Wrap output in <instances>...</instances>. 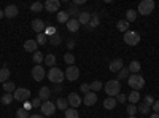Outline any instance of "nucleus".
Segmentation results:
<instances>
[{
    "mask_svg": "<svg viewBox=\"0 0 159 118\" xmlns=\"http://www.w3.org/2000/svg\"><path fill=\"white\" fill-rule=\"evenodd\" d=\"M119 91H121V83H119V80H108L105 83V93L108 94V97L118 96Z\"/></svg>",
    "mask_w": 159,
    "mask_h": 118,
    "instance_id": "f257e3e1",
    "label": "nucleus"
},
{
    "mask_svg": "<svg viewBox=\"0 0 159 118\" xmlns=\"http://www.w3.org/2000/svg\"><path fill=\"white\" fill-rule=\"evenodd\" d=\"M48 78H49V82L51 83H54V85H61L64 82V78H65V73L57 69V67H51L49 72H48Z\"/></svg>",
    "mask_w": 159,
    "mask_h": 118,
    "instance_id": "f03ea898",
    "label": "nucleus"
},
{
    "mask_svg": "<svg viewBox=\"0 0 159 118\" xmlns=\"http://www.w3.org/2000/svg\"><path fill=\"white\" fill-rule=\"evenodd\" d=\"M127 83L134 91H139V89H142L145 86V78L142 75H139V73H134V75H130L127 78Z\"/></svg>",
    "mask_w": 159,
    "mask_h": 118,
    "instance_id": "7ed1b4c3",
    "label": "nucleus"
},
{
    "mask_svg": "<svg viewBox=\"0 0 159 118\" xmlns=\"http://www.w3.org/2000/svg\"><path fill=\"white\" fill-rule=\"evenodd\" d=\"M154 5L156 3L153 2V0H143V2L139 3V11L137 13H140V15H143V16H148L150 13H153Z\"/></svg>",
    "mask_w": 159,
    "mask_h": 118,
    "instance_id": "20e7f679",
    "label": "nucleus"
},
{
    "mask_svg": "<svg viewBox=\"0 0 159 118\" xmlns=\"http://www.w3.org/2000/svg\"><path fill=\"white\" fill-rule=\"evenodd\" d=\"M139 42H140V35H139L137 32H134V31L124 32V43H126V45L135 46V45H139Z\"/></svg>",
    "mask_w": 159,
    "mask_h": 118,
    "instance_id": "39448f33",
    "label": "nucleus"
},
{
    "mask_svg": "<svg viewBox=\"0 0 159 118\" xmlns=\"http://www.w3.org/2000/svg\"><path fill=\"white\" fill-rule=\"evenodd\" d=\"M13 96H15V99L19 101V102L27 101L29 96H30V89H27V88H16L15 93H13Z\"/></svg>",
    "mask_w": 159,
    "mask_h": 118,
    "instance_id": "423d86ee",
    "label": "nucleus"
},
{
    "mask_svg": "<svg viewBox=\"0 0 159 118\" xmlns=\"http://www.w3.org/2000/svg\"><path fill=\"white\" fill-rule=\"evenodd\" d=\"M42 113H43L45 116L54 115V113H56V104L51 102V101H45V102L42 104Z\"/></svg>",
    "mask_w": 159,
    "mask_h": 118,
    "instance_id": "0eeeda50",
    "label": "nucleus"
},
{
    "mask_svg": "<svg viewBox=\"0 0 159 118\" xmlns=\"http://www.w3.org/2000/svg\"><path fill=\"white\" fill-rule=\"evenodd\" d=\"M64 73H65V78H67L69 82H75L80 77V69L76 67V65H69L67 70H65Z\"/></svg>",
    "mask_w": 159,
    "mask_h": 118,
    "instance_id": "6e6552de",
    "label": "nucleus"
},
{
    "mask_svg": "<svg viewBox=\"0 0 159 118\" xmlns=\"http://www.w3.org/2000/svg\"><path fill=\"white\" fill-rule=\"evenodd\" d=\"M32 77H34L35 82H42L43 78L46 77L45 69L42 67V65H34V69H32Z\"/></svg>",
    "mask_w": 159,
    "mask_h": 118,
    "instance_id": "1a4fd4ad",
    "label": "nucleus"
},
{
    "mask_svg": "<svg viewBox=\"0 0 159 118\" xmlns=\"http://www.w3.org/2000/svg\"><path fill=\"white\" fill-rule=\"evenodd\" d=\"M67 101H69V106H72V109H76V107H80V104H83V99L76 93H70Z\"/></svg>",
    "mask_w": 159,
    "mask_h": 118,
    "instance_id": "9d476101",
    "label": "nucleus"
},
{
    "mask_svg": "<svg viewBox=\"0 0 159 118\" xmlns=\"http://www.w3.org/2000/svg\"><path fill=\"white\" fill-rule=\"evenodd\" d=\"M18 13H19V10H18L16 5H8V7L3 10V16H7V18H16Z\"/></svg>",
    "mask_w": 159,
    "mask_h": 118,
    "instance_id": "9b49d317",
    "label": "nucleus"
},
{
    "mask_svg": "<svg viewBox=\"0 0 159 118\" xmlns=\"http://www.w3.org/2000/svg\"><path fill=\"white\" fill-rule=\"evenodd\" d=\"M97 102V94L96 93H92V91H89L88 94H84V99H83V104L84 106H94V104Z\"/></svg>",
    "mask_w": 159,
    "mask_h": 118,
    "instance_id": "f8f14e48",
    "label": "nucleus"
},
{
    "mask_svg": "<svg viewBox=\"0 0 159 118\" xmlns=\"http://www.w3.org/2000/svg\"><path fill=\"white\" fill-rule=\"evenodd\" d=\"M59 7H61V2H59V0H48V2L45 3V10H46V11H49V13L57 11V10H59Z\"/></svg>",
    "mask_w": 159,
    "mask_h": 118,
    "instance_id": "ddd939ff",
    "label": "nucleus"
},
{
    "mask_svg": "<svg viewBox=\"0 0 159 118\" xmlns=\"http://www.w3.org/2000/svg\"><path fill=\"white\" fill-rule=\"evenodd\" d=\"M32 29H34L37 34H43V31L46 29V24H45L42 19H34V21H32Z\"/></svg>",
    "mask_w": 159,
    "mask_h": 118,
    "instance_id": "4468645a",
    "label": "nucleus"
},
{
    "mask_svg": "<svg viewBox=\"0 0 159 118\" xmlns=\"http://www.w3.org/2000/svg\"><path fill=\"white\" fill-rule=\"evenodd\" d=\"M108 69H110L111 72L118 73L119 70L123 69V59H113V61L110 62V65H108Z\"/></svg>",
    "mask_w": 159,
    "mask_h": 118,
    "instance_id": "2eb2a0df",
    "label": "nucleus"
},
{
    "mask_svg": "<svg viewBox=\"0 0 159 118\" xmlns=\"http://www.w3.org/2000/svg\"><path fill=\"white\" fill-rule=\"evenodd\" d=\"M49 96H51V89L48 86H42L38 89V99L40 101H48Z\"/></svg>",
    "mask_w": 159,
    "mask_h": 118,
    "instance_id": "dca6fc26",
    "label": "nucleus"
},
{
    "mask_svg": "<svg viewBox=\"0 0 159 118\" xmlns=\"http://www.w3.org/2000/svg\"><path fill=\"white\" fill-rule=\"evenodd\" d=\"M116 99L115 97H107V99H105L103 101V109L105 110H113L115 107H116Z\"/></svg>",
    "mask_w": 159,
    "mask_h": 118,
    "instance_id": "f3484780",
    "label": "nucleus"
},
{
    "mask_svg": "<svg viewBox=\"0 0 159 118\" xmlns=\"http://www.w3.org/2000/svg\"><path fill=\"white\" fill-rule=\"evenodd\" d=\"M37 46H38V45H37V40H30V38L24 43V50H25V51H30V53H35Z\"/></svg>",
    "mask_w": 159,
    "mask_h": 118,
    "instance_id": "a211bd4d",
    "label": "nucleus"
},
{
    "mask_svg": "<svg viewBox=\"0 0 159 118\" xmlns=\"http://www.w3.org/2000/svg\"><path fill=\"white\" fill-rule=\"evenodd\" d=\"M91 21V15H89V11H81L78 15V22L80 24H89Z\"/></svg>",
    "mask_w": 159,
    "mask_h": 118,
    "instance_id": "6ab92c4d",
    "label": "nucleus"
},
{
    "mask_svg": "<svg viewBox=\"0 0 159 118\" xmlns=\"http://www.w3.org/2000/svg\"><path fill=\"white\" fill-rule=\"evenodd\" d=\"M67 29H69L70 32H76V31L80 29V22H78V19H69V22H67Z\"/></svg>",
    "mask_w": 159,
    "mask_h": 118,
    "instance_id": "aec40b11",
    "label": "nucleus"
},
{
    "mask_svg": "<svg viewBox=\"0 0 159 118\" xmlns=\"http://www.w3.org/2000/svg\"><path fill=\"white\" fill-rule=\"evenodd\" d=\"M67 106H69V101L64 99V97H59L56 101V109H61V110H67Z\"/></svg>",
    "mask_w": 159,
    "mask_h": 118,
    "instance_id": "412c9836",
    "label": "nucleus"
},
{
    "mask_svg": "<svg viewBox=\"0 0 159 118\" xmlns=\"http://www.w3.org/2000/svg\"><path fill=\"white\" fill-rule=\"evenodd\" d=\"M116 27H118V31H121V32H127L129 31V22L126 19H121V21L116 22Z\"/></svg>",
    "mask_w": 159,
    "mask_h": 118,
    "instance_id": "4be33fe9",
    "label": "nucleus"
},
{
    "mask_svg": "<svg viewBox=\"0 0 159 118\" xmlns=\"http://www.w3.org/2000/svg\"><path fill=\"white\" fill-rule=\"evenodd\" d=\"M135 18H137V11L135 10H127L126 11V21L130 24L132 21H135Z\"/></svg>",
    "mask_w": 159,
    "mask_h": 118,
    "instance_id": "5701e85b",
    "label": "nucleus"
},
{
    "mask_svg": "<svg viewBox=\"0 0 159 118\" xmlns=\"http://www.w3.org/2000/svg\"><path fill=\"white\" fill-rule=\"evenodd\" d=\"M8 77H10V70H8V67L0 69V83H5V82L8 80Z\"/></svg>",
    "mask_w": 159,
    "mask_h": 118,
    "instance_id": "b1692460",
    "label": "nucleus"
},
{
    "mask_svg": "<svg viewBox=\"0 0 159 118\" xmlns=\"http://www.w3.org/2000/svg\"><path fill=\"white\" fill-rule=\"evenodd\" d=\"M32 58H34V62H35L37 65H40V64H42V61H45V56H43L42 51H35Z\"/></svg>",
    "mask_w": 159,
    "mask_h": 118,
    "instance_id": "393cba45",
    "label": "nucleus"
},
{
    "mask_svg": "<svg viewBox=\"0 0 159 118\" xmlns=\"http://www.w3.org/2000/svg\"><path fill=\"white\" fill-rule=\"evenodd\" d=\"M45 64L48 65V67H54L56 56H54V54H46V56H45Z\"/></svg>",
    "mask_w": 159,
    "mask_h": 118,
    "instance_id": "a878e982",
    "label": "nucleus"
},
{
    "mask_svg": "<svg viewBox=\"0 0 159 118\" xmlns=\"http://www.w3.org/2000/svg\"><path fill=\"white\" fill-rule=\"evenodd\" d=\"M129 69L127 67H123L121 70H119L118 72V80H127V78H129Z\"/></svg>",
    "mask_w": 159,
    "mask_h": 118,
    "instance_id": "bb28decb",
    "label": "nucleus"
},
{
    "mask_svg": "<svg viewBox=\"0 0 159 118\" xmlns=\"http://www.w3.org/2000/svg\"><path fill=\"white\" fill-rule=\"evenodd\" d=\"M3 89H5V93H15V89H16V85L13 83V82H5L3 83Z\"/></svg>",
    "mask_w": 159,
    "mask_h": 118,
    "instance_id": "cd10ccee",
    "label": "nucleus"
},
{
    "mask_svg": "<svg viewBox=\"0 0 159 118\" xmlns=\"http://www.w3.org/2000/svg\"><path fill=\"white\" fill-rule=\"evenodd\" d=\"M127 99H129L130 104H135V102L140 101V93H139V91H132V93L127 96Z\"/></svg>",
    "mask_w": 159,
    "mask_h": 118,
    "instance_id": "c85d7f7f",
    "label": "nucleus"
},
{
    "mask_svg": "<svg viewBox=\"0 0 159 118\" xmlns=\"http://www.w3.org/2000/svg\"><path fill=\"white\" fill-rule=\"evenodd\" d=\"M127 69H129V72H132V73H139V70H140V62H139V61H132Z\"/></svg>",
    "mask_w": 159,
    "mask_h": 118,
    "instance_id": "c756f323",
    "label": "nucleus"
},
{
    "mask_svg": "<svg viewBox=\"0 0 159 118\" xmlns=\"http://www.w3.org/2000/svg\"><path fill=\"white\" fill-rule=\"evenodd\" d=\"M13 101H15V96H13L11 93H5V94L2 96V102L5 104V106H8V104H11Z\"/></svg>",
    "mask_w": 159,
    "mask_h": 118,
    "instance_id": "7c9ffc66",
    "label": "nucleus"
},
{
    "mask_svg": "<svg viewBox=\"0 0 159 118\" xmlns=\"http://www.w3.org/2000/svg\"><path fill=\"white\" fill-rule=\"evenodd\" d=\"M65 118H80V113L76 112V109H67L65 110Z\"/></svg>",
    "mask_w": 159,
    "mask_h": 118,
    "instance_id": "2f4dec72",
    "label": "nucleus"
},
{
    "mask_svg": "<svg viewBox=\"0 0 159 118\" xmlns=\"http://www.w3.org/2000/svg\"><path fill=\"white\" fill-rule=\"evenodd\" d=\"M57 21L59 22H69V13L67 11H59L57 13Z\"/></svg>",
    "mask_w": 159,
    "mask_h": 118,
    "instance_id": "473e14b6",
    "label": "nucleus"
},
{
    "mask_svg": "<svg viewBox=\"0 0 159 118\" xmlns=\"http://www.w3.org/2000/svg\"><path fill=\"white\" fill-rule=\"evenodd\" d=\"M45 8V5L42 3V2H35V3H32L30 5V10L34 11V13H38V11H42Z\"/></svg>",
    "mask_w": 159,
    "mask_h": 118,
    "instance_id": "72a5a7b5",
    "label": "nucleus"
},
{
    "mask_svg": "<svg viewBox=\"0 0 159 118\" xmlns=\"http://www.w3.org/2000/svg\"><path fill=\"white\" fill-rule=\"evenodd\" d=\"M89 89H92V93H96V91L102 89V82H99V80H96V82H92V83L89 85Z\"/></svg>",
    "mask_w": 159,
    "mask_h": 118,
    "instance_id": "f704fd0d",
    "label": "nucleus"
},
{
    "mask_svg": "<svg viewBox=\"0 0 159 118\" xmlns=\"http://www.w3.org/2000/svg\"><path fill=\"white\" fill-rule=\"evenodd\" d=\"M48 42V37L45 34H37V45H45Z\"/></svg>",
    "mask_w": 159,
    "mask_h": 118,
    "instance_id": "c9c22d12",
    "label": "nucleus"
},
{
    "mask_svg": "<svg viewBox=\"0 0 159 118\" xmlns=\"http://www.w3.org/2000/svg\"><path fill=\"white\" fill-rule=\"evenodd\" d=\"M64 61H65V64L73 65V62H75V56H73L72 53H65V54H64Z\"/></svg>",
    "mask_w": 159,
    "mask_h": 118,
    "instance_id": "e433bc0d",
    "label": "nucleus"
},
{
    "mask_svg": "<svg viewBox=\"0 0 159 118\" xmlns=\"http://www.w3.org/2000/svg\"><path fill=\"white\" fill-rule=\"evenodd\" d=\"M137 110H139L140 113H143V115L150 113V107H148V106H147V104H145V102H142V104H140V106L137 107Z\"/></svg>",
    "mask_w": 159,
    "mask_h": 118,
    "instance_id": "4c0bfd02",
    "label": "nucleus"
},
{
    "mask_svg": "<svg viewBox=\"0 0 159 118\" xmlns=\"http://www.w3.org/2000/svg\"><path fill=\"white\" fill-rule=\"evenodd\" d=\"M16 116H18V118H29V112L25 110V109H19V110L16 112Z\"/></svg>",
    "mask_w": 159,
    "mask_h": 118,
    "instance_id": "58836bf2",
    "label": "nucleus"
},
{
    "mask_svg": "<svg viewBox=\"0 0 159 118\" xmlns=\"http://www.w3.org/2000/svg\"><path fill=\"white\" fill-rule=\"evenodd\" d=\"M48 38H49V43H51V45H59V43H61V37H59L57 34L52 35V37H48Z\"/></svg>",
    "mask_w": 159,
    "mask_h": 118,
    "instance_id": "ea45409f",
    "label": "nucleus"
},
{
    "mask_svg": "<svg viewBox=\"0 0 159 118\" xmlns=\"http://www.w3.org/2000/svg\"><path fill=\"white\" fill-rule=\"evenodd\" d=\"M127 113H129V116H134L137 113V107L134 106V104H129L127 106Z\"/></svg>",
    "mask_w": 159,
    "mask_h": 118,
    "instance_id": "a19ab883",
    "label": "nucleus"
},
{
    "mask_svg": "<svg viewBox=\"0 0 159 118\" xmlns=\"http://www.w3.org/2000/svg\"><path fill=\"white\" fill-rule=\"evenodd\" d=\"M143 102H145V104H147V106H148V107H153V104H154V97L148 94V96H145V99H143Z\"/></svg>",
    "mask_w": 159,
    "mask_h": 118,
    "instance_id": "79ce46f5",
    "label": "nucleus"
},
{
    "mask_svg": "<svg viewBox=\"0 0 159 118\" xmlns=\"http://www.w3.org/2000/svg\"><path fill=\"white\" fill-rule=\"evenodd\" d=\"M89 26H91V27H97V26H99V16H97V15H94V16L91 18Z\"/></svg>",
    "mask_w": 159,
    "mask_h": 118,
    "instance_id": "37998d69",
    "label": "nucleus"
},
{
    "mask_svg": "<svg viewBox=\"0 0 159 118\" xmlns=\"http://www.w3.org/2000/svg\"><path fill=\"white\" fill-rule=\"evenodd\" d=\"M80 91H81V93H84V94H88V93H89V85H88V83H83L81 86H80Z\"/></svg>",
    "mask_w": 159,
    "mask_h": 118,
    "instance_id": "c03bdc74",
    "label": "nucleus"
},
{
    "mask_svg": "<svg viewBox=\"0 0 159 118\" xmlns=\"http://www.w3.org/2000/svg\"><path fill=\"white\" fill-rule=\"evenodd\" d=\"M126 99H127V97H126V94H123V93H119V94L116 96V102H118V104H119V102H124Z\"/></svg>",
    "mask_w": 159,
    "mask_h": 118,
    "instance_id": "a18cd8bd",
    "label": "nucleus"
},
{
    "mask_svg": "<svg viewBox=\"0 0 159 118\" xmlns=\"http://www.w3.org/2000/svg\"><path fill=\"white\" fill-rule=\"evenodd\" d=\"M32 107H42V101H40L38 97L32 101Z\"/></svg>",
    "mask_w": 159,
    "mask_h": 118,
    "instance_id": "49530a36",
    "label": "nucleus"
},
{
    "mask_svg": "<svg viewBox=\"0 0 159 118\" xmlns=\"http://www.w3.org/2000/svg\"><path fill=\"white\" fill-rule=\"evenodd\" d=\"M46 34L52 37V35H56L57 32H56V29H54V27H46Z\"/></svg>",
    "mask_w": 159,
    "mask_h": 118,
    "instance_id": "de8ad7c7",
    "label": "nucleus"
},
{
    "mask_svg": "<svg viewBox=\"0 0 159 118\" xmlns=\"http://www.w3.org/2000/svg\"><path fill=\"white\" fill-rule=\"evenodd\" d=\"M67 13H69V16H70V15H80V11H78L75 7H70V10H69Z\"/></svg>",
    "mask_w": 159,
    "mask_h": 118,
    "instance_id": "09e8293b",
    "label": "nucleus"
},
{
    "mask_svg": "<svg viewBox=\"0 0 159 118\" xmlns=\"http://www.w3.org/2000/svg\"><path fill=\"white\" fill-rule=\"evenodd\" d=\"M153 110H154V113H159V101H154V104H153Z\"/></svg>",
    "mask_w": 159,
    "mask_h": 118,
    "instance_id": "8fccbe9b",
    "label": "nucleus"
},
{
    "mask_svg": "<svg viewBox=\"0 0 159 118\" xmlns=\"http://www.w3.org/2000/svg\"><path fill=\"white\" fill-rule=\"evenodd\" d=\"M62 89H64V88H62L61 85H56V86H54V89H52V91H54V93H61Z\"/></svg>",
    "mask_w": 159,
    "mask_h": 118,
    "instance_id": "3c124183",
    "label": "nucleus"
},
{
    "mask_svg": "<svg viewBox=\"0 0 159 118\" xmlns=\"http://www.w3.org/2000/svg\"><path fill=\"white\" fill-rule=\"evenodd\" d=\"M24 109H25V110L29 112V109H32V104H29V102H25V104H24Z\"/></svg>",
    "mask_w": 159,
    "mask_h": 118,
    "instance_id": "603ef678",
    "label": "nucleus"
},
{
    "mask_svg": "<svg viewBox=\"0 0 159 118\" xmlns=\"http://www.w3.org/2000/svg\"><path fill=\"white\" fill-rule=\"evenodd\" d=\"M29 118H45V116L43 115H30Z\"/></svg>",
    "mask_w": 159,
    "mask_h": 118,
    "instance_id": "864d4df0",
    "label": "nucleus"
},
{
    "mask_svg": "<svg viewBox=\"0 0 159 118\" xmlns=\"http://www.w3.org/2000/svg\"><path fill=\"white\" fill-rule=\"evenodd\" d=\"M150 118H159V113H153V115H150Z\"/></svg>",
    "mask_w": 159,
    "mask_h": 118,
    "instance_id": "5fc2aeb1",
    "label": "nucleus"
},
{
    "mask_svg": "<svg viewBox=\"0 0 159 118\" xmlns=\"http://www.w3.org/2000/svg\"><path fill=\"white\" fill-rule=\"evenodd\" d=\"M2 16H3V11H2V10H0V18H2Z\"/></svg>",
    "mask_w": 159,
    "mask_h": 118,
    "instance_id": "6e6d98bb",
    "label": "nucleus"
},
{
    "mask_svg": "<svg viewBox=\"0 0 159 118\" xmlns=\"http://www.w3.org/2000/svg\"><path fill=\"white\" fill-rule=\"evenodd\" d=\"M129 118H137V116H129Z\"/></svg>",
    "mask_w": 159,
    "mask_h": 118,
    "instance_id": "4d7b16f0",
    "label": "nucleus"
}]
</instances>
